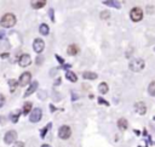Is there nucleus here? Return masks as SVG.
<instances>
[{
	"mask_svg": "<svg viewBox=\"0 0 155 147\" xmlns=\"http://www.w3.org/2000/svg\"><path fill=\"white\" fill-rule=\"evenodd\" d=\"M0 24H1L4 28H10L14 27L16 24V17L14 14H5L0 21Z\"/></svg>",
	"mask_w": 155,
	"mask_h": 147,
	"instance_id": "obj_1",
	"label": "nucleus"
},
{
	"mask_svg": "<svg viewBox=\"0 0 155 147\" xmlns=\"http://www.w3.org/2000/svg\"><path fill=\"white\" fill-rule=\"evenodd\" d=\"M143 68H144V60H142V58H135L130 63V70L133 72H141Z\"/></svg>",
	"mask_w": 155,
	"mask_h": 147,
	"instance_id": "obj_2",
	"label": "nucleus"
},
{
	"mask_svg": "<svg viewBox=\"0 0 155 147\" xmlns=\"http://www.w3.org/2000/svg\"><path fill=\"white\" fill-rule=\"evenodd\" d=\"M130 17L133 22H138L143 18V11L139 7H133L130 12Z\"/></svg>",
	"mask_w": 155,
	"mask_h": 147,
	"instance_id": "obj_3",
	"label": "nucleus"
},
{
	"mask_svg": "<svg viewBox=\"0 0 155 147\" xmlns=\"http://www.w3.org/2000/svg\"><path fill=\"white\" fill-rule=\"evenodd\" d=\"M71 135V130L68 125H63V126H61L59 130H58V136L61 139H63V140H67L69 136Z\"/></svg>",
	"mask_w": 155,
	"mask_h": 147,
	"instance_id": "obj_4",
	"label": "nucleus"
},
{
	"mask_svg": "<svg viewBox=\"0 0 155 147\" xmlns=\"http://www.w3.org/2000/svg\"><path fill=\"white\" fill-rule=\"evenodd\" d=\"M41 117H43V112H41V110L40 108H34L33 112L29 115V120L32 123H36L41 119Z\"/></svg>",
	"mask_w": 155,
	"mask_h": 147,
	"instance_id": "obj_5",
	"label": "nucleus"
},
{
	"mask_svg": "<svg viewBox=\"0 0 155 147\" xmlns=\"http://www.w3.org/2000/svg\"><path fill=\"white\" fill-rule=\"evenodd\" d=\"M30 79H32V74H30L29 72H24L22 75L19 77V80H18V84L21 86H26L30 83Z\"/></svg>",
	"mask_w": 155,
	"mask_h": 147,
	"instance_id": "obj_6",
	"label": "nucleus"
},
{
	"mask_svg": "<svg viewBox=\"0 0 155 147\" xmlns=\"http://www.w3.org/2000/svg\"><path fill=\"white\" fill-rule=\"evenodd\" d=\"M16 139H17V133H16L15 130L7 131V133L5 134V136H4V141H5L6 143H12V142L16 141Z\"/></svg>",
	"mask_w": 155,
	"mask_h": 147,
	"instance_id": "obj_7",
	"label": "nucleus"
},
{
	"mask_svg": "<svg viewBox=\"0 0 155 147\" xmlns=\"http://www.w3.org/2000/svg\"><path fill=\"white\" fill-rule=\"evenodd\" d=\"M44 46H45V44H44V40L43 39H35L34 40V43H33V49H34V51L35 52H38V54H40L41 51L44 50Z\"/></svg>",
	"mask_w": 155,
	"mask_h": 147,
	"instance_id": "obj_8",
	"label": "nucleus"
},
{
	"mask_svg": "<svg viewBox=\"0 0 155 147\" xmlns=\"http://www.w3.org/2000/svg\"><path fill=\"white\" fill-rule=\"evenodd\" d=\"M30 65V56L27 54H23L19 57V66L21 67H27Z\"/></svg>",
	"mask_w": 155,
	"mask_h": 147,
	"instance_id": "obj_9",
	"label": "nucleus"
},
{
	"mask_svg": "<svg viewBox=\"0 0 155 147\" xmlns=\"http://www.w3.org/2000/svg\"><path fill=\"white\" fill-rule=\"evenodd\" d=\"M135 110H136V112L139 113V114H146L147 107H146V105H144V102H137V103L135 105Z\"/></svg>",
	"mask_w": 155,
	"mask_h": 147,
	"instance_id": "obj_10",
	"label": "nucleus"
},
{
	"mask_svg": "<svg viewBox=\"0 0 155 147\" xmlns=\"http://www.w3.org/2000/svg\"><path fill=\"white\" fill-rule=\"evenodd\" d=\"M36 87H38V82H33L32 84L29 85V87H28V90H27V93L24 94V97H27V96H29V95H32L35 90H36Z\"/></svg>",
	"mask_w": 155,
	"mask_h": 147,
	"instance_id": "obj_11",
	"label": "nucleus"
},
{
	"mask_svg": "<svg viewBox=\"0 0 155 147\" xmlns=\"http://www.w3.org/2000/svg\"><path fill=\"white\" fill-rule=\"evenodd\" d=\"M67 51H68L69 55L74 56V55H76V54L79 52V47H78L75 44H70V45L68 46V49H67Z\"/></svg>",
	"mask_w": 155,
	"mask_h": 147,
	"instance_id": "obj_12",
	"label": "nucleus"
},
{
	"mask_svg": "<svg viewBox=\"0 0 155 147\" xmlns=\"http://www.w3.org/2000/svg\"><path fill=\"white\" fill-rule=\"evenodd\" d=\"M127 120L125 119V118H120L119 120H118V126H119V129H121V130H126L127 129Z\"/></svg>",
	"mask_w": 155,
	"mask_h": 147,
	"instance_id": "obj_13",
	"label": "nucleus"
},
{
	"mask_svg": "<svg viewBox=\"0 0 155 147\" xmlns=\"http://www.w3.org/2000/svg\"><path fill=\"white\" fill-rule=\"evenodd\" d=\"M66 78L68 80H70V82H73V83H75L76 80H78V77L75 75V73H73L71 71H68L67 73H66Z\"/></svg>",
	"mask_w": 155,
	"mask_h": 147,
	"instance_id": "obj_14",
	"label": "nucleus"
},
{
	"mask_svg": "<svg viewBox=\"0 0 155 147\" xmlns=\"http://www.w3.org/2000/svg\"><path fill=\"white\" fill-rule=\"evenodd\" d=\"M98 90H99V93L101 94H107L108 93V90H109V87H108V85H107V83H101L99 84V86H98Z\"/></svg>",
	"mask_w": 155,
	"mask_h": 147,
	"instance_id": "obj_15",
	"label": "nucleus"
},
{
	"mask_svg": "<svg viewBox=\"0 0 155 147\" xmlns=\"http://www.w3.org/2000/svg\"><path fill=\"white\" fill-rule=\"evenodd\" d=\"M82 77L85 78V79H91V80H94L97 78V74L94 73V72H85L84 74H82Z\"/></svg>",
	"mask_w": 155,
	"mask_h": 147,
	"instance_id": "obj_16",
	"label": "nucleus"
},
{
	"mask_svg": "<svg viewBox=\"0 0 155 147\" xmlns=\"http://www.w3.org/2000/svg\"><path fill=\"white\" fill-rule=\"evenodd\" d=\"M46 5V1L45 0H41V1H32V6L34 9H41Z\"/></svg>",
	"mask_w": 155,
	"mask_h": 147,
	"instance_id": "obj_17",
	"label": "nucleus"
},
{
	"mask_svg": "<svg viewBox=\"0 0 155 147\" xmlns=\"http://www.w3.org/2000/svg\"><path fill=\"white\" fill-rule=\"evenodd\" d=\"M39 31H40V33H41V34H44V35H47V34H49V32H50V29H49V26H47V24L43 23V24L40 26Z\"/></svg>",
	"mask_w": 155,
	"mask_h": 147,
	"instance_id": "obj_18",
	"label": "nucleus"
},
{
	"mask_svg": "<svg viewBox=\"0 0 155 147\" xmlns=\"http://www.w3.org/2000/svg\"><path fill=\"white\" fill-rule=\"evenodd\" d=\"M18 118H19V112L18 111H15L14 113L10 114V119H11L12 123H17L18 122Z\"/></svg>",
	"mask_w": 155,
	"mask_h": 147,
	"instance_id": "obj_19",
	"label": "nucleus"
},
{
	"mask_svg": "<svg viewBox=\"0 0 155 147\" xmlns=\"http://www.w3.org/2000/svg\"><path fill=\"white\" fill-rule=\"evenodd\" d=\"M148 93L151 96H155V82H151L148 86Z\"/></svg>",
	"mask_w": 155,
	"mask_h": 147,
	"instance_id": "obj_20",
	"label": "nucleus"
},
{
	"mask_svg": "<svg viewBox=\"0 0 155 147\" xmlns=\"http://www.w3.org/2000/svg\"><path fill=\"white\" fill-rule=\"evenodd\" d=\"M30 110H32V103H30V102H26L24 103V107H23V113L24 114H28L30 112Z\"/></svg>",
	"mask_w": 155,
	"mask_h": 147,
	"instance_id": "obj_21",
	"label": "nucleus"
},
{
	"mask_svg": "<svg viewBox=\"0 0 155 147\" xmlns=\"http://www.w3.org/2000/svg\"><path fill=\"white\" fill-rule=\"evenodd\" d=\"M103 4L109 5V6H113V7H116V9H119V7H120V4H119V3H116V1H109V0H106V1H103Z\"/></svg>",
	"mask_w": 155,
	"mask_h": 147,
	"instance_id": "obj_22",
	"label": "nucleus"
},
{
	"mask_svg": "<svg viewBox=\"0 0 155 147\" xmlns=\"http://www.w3.org/2000/svg\"><path fill=\"white\" fill-rule=\"evenodd\" d=\"M17 84H18V83H17V80H15V79H11V80H9V85L11 86V90H12V91L15 90V87L17 86Z\"/></svg>",
	"mask_w": 155,
	"mask_h": 147,
	"instance_id": "obj_23",
	"label": "nucleus"
},
{
	"mask_svg": "<svg viewBox=\"0 0 155 147\" xmlns=\"http://www.w3.org/2000/svg\"><path fill=\"white\" fill-rule=\"evenodd\" d=\"M50 128H51V124H49V125H46V126H45V128H44L43 130H41V134H40V135H41V138H45V135H46V133H47V130H49Z\"/></svg>",
	"mask_w": 155,
	"mask_h": 147,
	"instance_id": "obj_24",
	"label": "nucleus"
},
{
	"mask_svg": "<svg viewBox=\"0 0 155 147\" xmlns=\"http://www.w3.org/2000/svg\"><path fill=\"white\" fill-rule=\"evenodd\" d=\"M101 18H103V19H104V18H109V12L108 11H103L101 14Z\"/></svg>",
	"mask_w": 155,
	"mask_h": 147,
	"instance_id": "obj_25",
	"label": "nucleus"
},
{
	"mask_svg": "<svg viewBox=\"0 0 155 147\" xmlns=\"http://www.w3.org/2000/svg\"><path fill=\"white\" fill-rule=\"evenodd\" d=\"M4 103H5V96L0 94V107H3Z\"/></svg>",
	"mask_w": 155,
	"mask_h": 147,
	"instance_id": "obj_26",
	"label": "nucleus"
},
{
	"mask_svg": "<svg viewBox=\"0 0 155 147\" xmlns=\"http://www.w3.org/2000/svg\"><path fill=\"white\" fill-rule=\"evenodd\" d=\"M14 147H24V143L23 142H16L14 145Z\"/></svg>",
	"mask_w": 155,
	"mask_h": 147,
	"instance_id": "obj_27",
	"label": "nucleus"
},
{
	"mask_svg": "<svg viewBox=\"0 0 155 147\" xmlns=\"http://www.w3.org/2000/svg\"><path fill=\"white\" fill-rule=\"evenodd\" d=\"M98 101H99V103H102V105H107V106L109 105V103H108V102H107L106 100H103V99H101V97H99V99H98Z\"/></svg>",
	"mask_w": 155,
	"mask_h": 147,
	"instance_id": "obj_28",
	"label": "nucleus"
},
{
	"mask_svg": "<svg viewBox=\"0 0 155 147\" xmlns=\"http://www.w3.org/2000/svg\"><path fill=\"white\" fill-rule=\"evenodd\" d=\"M56 58H57V60H58V61H59V62H62V63H63V58H61V57H59V56H58V55H57V56H56Z\"/></svg>",
	"mask_w": 155,
	"mask_h": 147,
	"instance_id": "obj_29",
	"label": "nucleus"
},
{
	"mask_svg": "<svg viewBox=\"0 0 155 147\" xmlns=\"http://www.w3.org/2000/svg\"><path fill=\"white\" fill-rule=\"evenodd\" d=\"M3 38H4V33L0 32V39H3Z\"/></svg>",
	"mask_w": 155,
	"mask_h": 147,
	"instance_id": "obj_30",
	"label": "nucleus"
},
{
	"mask_svg": "<svg viewBox=\"0 0 155 147\" xmlns=\"http://www.w3.org/2000/svg\"><path fill=\"white\" fill-rule=\"evenodd\" d=\"M41 147H51V146H50V145H43Z\"/></svg>",
	"mask_w": 155,
	"mask_h": 147,
	"instance_id": "obj_31",
	"label": "nucleus"
}]
</instances>
